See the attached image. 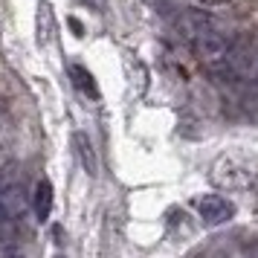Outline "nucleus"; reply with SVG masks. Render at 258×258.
<instances>
[{
    "label": "nucleus",
    "instance_id": "nucleus-4",
    "mask_svg": "<svg viewBox=\"0 0 258 258\" xmlns=\"http://www.w3.org/2000/svg\"><path fill=\"white\" fill-rule=\"evenodd\" d=\"M198 212H200V218H203V223L221 226V223H226L235 215V206L223 195H203L198 200Z\"/></svg>",
    "mask_w": 258,
    "mask_h": 258
},
{
    "label": "nucleus",
    "instance_id": "nucleus-3",
    "mask_svg": "<svg viewBox=\"0 0 258 258\" xmlns=\"http://www.w3.org/2000/svg\"><path fill=\"white\" fill-rule=\"evenodd\" d=\"M26 203H29V198H26V188L18 177H12L9 183L0 186V241L18 235Z\"/></svg>",
    "mask_w": 258,
    "mask_h": 258
},
{
    "label": "nucleus",
    "instance_id": "nucleus-6",
    "mask_svg": "<svg viewBox=\"0 0 258 258\" xmlns=\"http://www.w3.org/2000/svg\"><path fill=\"white\" fill-rule=\"evenodd\" d=\"M32 206H35V218L38 221H47L49 218V212H52V183H49V180H38Z\"/></svg>",
    "mask_w": 258,
    "mask_h": 258
},
{
    "label": "nucleus",
    "instance_id": "nucleus-10",
    "mask_svg": "<svg viewBox=\"0 0 258 258\" xmlns=\"http://www.w3.org/2000/svg\"><path fill=\"white\" fill-rule=\"evenodd\" d=\"M55 258H64V255H55Z\"/></svg>",
    "mask_w": 258,
    "mask_h": 258
},
{
    "label": "nucleus",
    "instance_id": "nucleus-5",
    "mask_svg": "<svg viewBox=\"0 0 258 258\" xmlns=\"http://www.w3.org/2000/svg\"><path fill=\"white\" fill-rule=\"evenodd\" d=\"M73 148H76V157H79L82 168L90 177H96V171H99V160H96V151H93V142H90V137H87V134H82V131H76V134H73Z\"/></svg>",
    "mask_w": 258,
    "mask_h": 258
},
{
    "label": "nucleus",
    "instance_id": "nucleus-9",
    "mask_svg": "<svg viewBox=\"0 0 258 258\" xmlns=\"http://www.w3.org/2000/svg\"><path fill=\"white\" fill-rule=\"evenodd\" d=\"M12 177H15L12 157H9V151H6V148H0V186H3V183H9Z\"/></svg>",
    "mask_w": 258,
    "mask_h": 258
},
{
    "label": "nucleus",
    "instance_id": "nucleus-7",
    "mask_svg": "<svg viewBox=\"0 0 258 258\" xmlns=\"http://www.w3.org/2000/svg\"><path fill=\"white\" fill-rule=\"evenodd\" d=\"M70 79H73L76 90H79L82 96H87V99H99V84H96V79L84 70L82 64H73L70 67Z\"/></svg>",
    "mask_w": 258,
    "mask_h": 258
},
{
    "label": "nucleus",
    "instance_id": "nucleus-1",
    "mask_svg": "<svg viewBox=\"0 0 258 258\" xmlns=\"http://www.w3.org/2000/svg\"><path fill=\"white\" fill-rule=\"evenodd\" d=\"M177 29L209 67H223L226 52H229V41L218 26L212 24L209 15L198 12V9H186L177 18Z\"/></svg>",
    "mask_w": 258,
    "mask_h": 258
},
{
    "label": "nucleus",
    "instance_id": "nucleus-2",
    "mask_svg": "<svg viewBox=\"0 0 258 258\" xmlns=\"http://www.w3.org/2000/svg\"><path fill=\"white\" fill-rule=\"evenodd\" d=\"M221 70H226L235 82H255L258 79V41L252 35H238L229 44L226 61Z\"/></svg>",
    "mask_w": 258,
    "mask_h": 258
},
{
    "label": "nucleus",
    "instance_id": "nucleus-8",
    "mask_svg": "<svg viewBox=\"0 0 258 258\" xmlns=\"http://www.w3.org/2000/svg\"><path fill=\"white\" fill-rule=\"evenodd\" d=\"M0 258H26V249L15 238H6V241H0Z\"/></svg>",
    "mask_w": 258,
    "mask_h": 258
}]
</instances>
